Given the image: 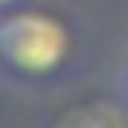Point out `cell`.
Masks as SVG:
<instances>
[{"label":"cell","mask_w":128,"mask_h":128,"mask_svg":"<svg viewBox=\"0 0 128 128\" xmlns=\"http://www.w3.org/2000/svg\"><path fill=\"white\" fill-rule=\"evenodd\" d=\"M120 100H124V108H128V56H124V64H120Z\"/></svg>","instance_id":"obj_2"},{"label":"cell","mask_w":128,"mask_h":128,"mask_svg":"<svg viewBox=\"0 0 128 128\" xmlns=\"http://www.w3.org/2000/svg\"><path fill=\"white\" fill-rule=\"evenodd\" d=\"M16 4H20V0H0V12H4V8H16Z\"/></svg>","instance_id":"obj_3"},{"label":"cell","mask_w":128,"mask_h":128,"mask_svg":"<svg viewBox=\"0 0 128 128\" xmlns=\"http://www.w3.org/2000/svg\"><path fill=\"white\" fill-rule=\"evenodd\" d=\"M76 32L64 16L44 8L0 12V72L20 84H52L72 72Z\"/></svg>","instance_id":"obj_1"}]
</instances>
